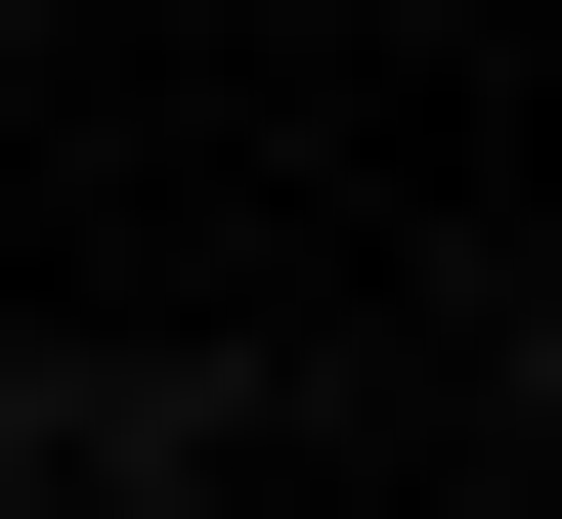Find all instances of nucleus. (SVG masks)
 <instances>
[{"label":"nucleus","mask_w":562,"mask_h":519,"mask_svg":"<svg viewBox=\"0 0 562 519\" xmlns=\"http://www.w3.org/2000/svg\"><path fill=\"white\" fill-rule=\"evenodd\" d=\"M44 476H131V390H0V519H44Z\"/></svg>","instance_id":"f257e3e1"}]
</instances>
